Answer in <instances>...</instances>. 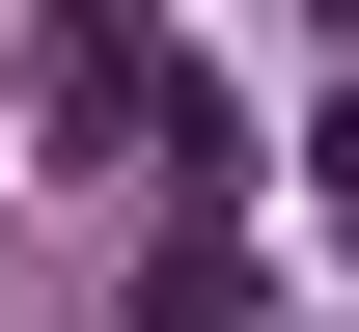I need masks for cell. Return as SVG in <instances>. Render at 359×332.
<instances>
[{
  "instance_id": "7a4b0ae2",
  "label": "cell",
  "mask_w": 359,
  "mask_h": 332,
  "mask_svg": "<svg viewBox=\"0 0 359 332\" xmlns=\"http://www.w3.org/2000/svg\"><path fill=\"white\" fill-rule=\"evenodd\" d=\"M332 28H359V0H332Z\"/></svg>"
},
{
  "instance_id": "6da1fadb",
  "label": "cell",
  "mask_w": 359,
  "mask_h": 332,
  "mask_svg": "<svg viewBox=\"0 0 359 332\" xmlns=\"http://www.w3.org/2000/svg\"><path fill=\"white\" fill-rule=\"evenodd\" d=\"M55 139H194V55L138 28V0H55ZM222 166V139H194Z\"/></svg>"
}]
</instances>
